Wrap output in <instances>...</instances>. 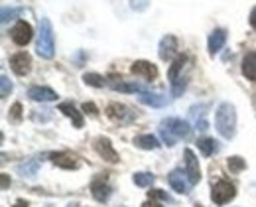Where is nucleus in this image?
I'll list each match as a JSON object with an SVG mask.
<instances>
[{
  "instance_id": "nucleus-16",
  "label": "nucleus",
  "mask_w": 256,
  "mask_h": 207,
  "mask_svg": "<svg viewBox=\"0 0 256 207\" xmlns=\"http://www.w3.org/2000/svg\"><path fill=\"white\" fill-rule=\"evenodd\" d=\"M91 192H93V198L100 204H104L110 198V186H106L102 180H95L91 184Z\"/></svg>"
},
{
  "instance_id": "nucleus-32",
  "label": "nucleus",
  "mask_w": 256,
  "mask_h": 207,
  "mask_svg": "<svg viewBox=\"0 0 256 207\" xmlns=\"http://www.w3.org/2000/svg\"><path fill=\"white\" fill-rule=\"evenodd\" d=\"M150 200H164V202H174V200H172L168 194H164L162 190H152V192H150Z\"/></svg>"
},
{
  "instance_id": "nucleus-19",
  "label": "nucleus",
  "mask_w": 256,
  "mask_h": 207,
  "mask_svg": "<svg viewBox=\"0 0 256 207\" xmlns=\"http://www.w3.org/2000/svg\"><path fill=\"white\" fill-rule=\"evenodd\" d=\"M138 99H140V103L148 104V106H164V104L168 103V97L158 95V93H150V91L138 93Z\"/></svg>"
},
{
  "instance_id": "nucleus-30",
  "label": "nucleus",
  "mask_w": 256,
  "mask_h": 207,
  "mask_svg": "<svg viewBox=\"0 0 256 207\" xmlns=\"http://www.w3.org/2000/svg\"><path fill=\"white\" fill-rule=\"evenodd\" d=\"M186 79H178L176 83H172V93H174V97H180L184 91H186Z\"/></svg>"
},
{
  "instance_id": "nucleus-37",
  "label": "nucleus",
  "mask_w": 256,
  "mask_h": 207,
  "mask_svg": "<svg viewBox=\"0 0 256 207\" xmlns=\"http://www.w3.org/2000/svg\"><path fill=\"white\" fill-rule=\"evenodd\" d=\"M8 186V180H6V174H2V188H6Z\"/></svg>"
},
{
  "instance_id": "nucleus-11",
  "label": "nucleus",
  "mask_w": 256,
  "mask_h": 207,
  "mask_svg": "<svg viewBox=\"0 0 256 207\" xmlns=\"http://www.w3.org/2000/svg\"><path fill=\"white\" fill-rule=\"evenodd\" d=\"M168 180H170V186L178 192V194H190V180L184 176L182 170H174V172L168 176Z\"/></svg>"
},
{
  "instance_id": "nucleus-10",
  "label": "nucleus",
  "mask_w": 256,
  "mask_h": 207,
  "mask_svg": "<svg viewBox=\"0 0 256 207\" xmlns=\"http://www.w3.org/2000/svg\"><path fill=\"white\" fill-rule=\"evenodd\" d=\"M130 71H132L134 75L144 77L146 81H154V79L158 77V69H156L154 64H150V62H134Z\"/></svg>"
},
{
  "instance_id": "nucleus-15",
  "label": "nucleus",
  "mask_w": 256,
  "mask_h": 207,
  "mask_svg": "<svg viewBox=\"0 0 256 207\" xmlns=\"http://www.w3.org/2000/svg\"><path fill=\"white\" fill-rule=\"evenodd\" d=\"M52 162L60 168H65V170H77L79 164L75 162V158L67 152H58V154H52Z\"/></svg>"
},
{
  "instance_id": "nucleus-24",
  "label": "nucleus",
  "mask_w": 256,
  "mask_h": 207,
  "mask_svg": "<svg viewBox=\"0 0 256 207\" xmlns=\"http://www.w3.org/2000/svg\"><path fill=\"white\" fill-rule=\"evenodd\" d=\"M110 85L114 91H122V93H142L144 91V87L136 81L134 83H110Z\"/></svg>"
},
{
  "instance_id": "nucleus-35",
  "label": "nucleus",
  "mask_w": 256,
  "mask_h": 207,
  "mask_svg": "<svg viewBox=\"0 0 256 207\" xmlns=\"http://www.w3.org/2000/svg\"><path fill=\"white\" fill-rule=\"evenodd\" d=\"M142 207H162V206H160V204H156V202L152 200V202H146V204H144Z\"/></svg>"
},
{
  "instance_id": "nucleus-7",
  "label": "nucleus",
  "mask_w": 256,
  "mask_h": 207,
  "mask_svg": "<svg viewBox=\"0 0 256 207\" xmlns=\"http://www.w3.org/2000/svg\"><path fill=\"white\" fill-rule=\"evenodd\" d=\"M95 150L102 160H106V162H110V164H116V162H118V154H116V150L112 148V144H110L108 138H104V136L96 138Z\"/></svg>"
},
{
  "instance_id": "nucleus-8",
  "label": "nucleus",
  "mask_w": 256,
  "mask_h": 207,
  "mask_svg": "<svg viewBox=\"0 0 256 207\" xmlns=\"http://www.w3.org/2000/svg\"><path fill=\"white\" fill-rule=\"evenodd\" d=\"M10 66H12L16 75H28L30 69H32V58H30L26 52L14 54V56L10 58Z\"/></svg>"
},
{
  "instance_id": "nucleus-22",
  "label": "nucleus",
  "mask_w": 256,
  "mask_h": 207,
  "mask_svg": "<svg viewBox=\"0 0 256 207\" xmlns=\"http://www.w3.org/2000/svg\"><path fill=\"white\" fill-rule=\"evenodd\" d=\"M186 64H188V58H186V56H178V58L174 60L172 68H170V71H168V79H170L172 83H176V81H178V75H180V71L184 69Z\"/></svg>"
},
{
  "instance_id": "nucleus-34",
  "label": "nucleus",
  "mask_w": 256,
  "mask_h": 207,
  "mask_svg": "<svg viewBox=\"0 0 256 207\" xmlns=\"http://www.w3.org/2000/svg\"><path fill=\"white\" fill-rule=\"evenodd\" d=\"M250 26H252V28L256 30V8L252 10V12H250Z\"/></svg>"
},
{
  "instance_id": "nucleus-31",
  "label": "nucleus",
  "mask_w": 256,
  "mask_h": 207,
  "mask_svg": "<svg viewBox=\"0 0 256 207\" xmlns=\"http://www.w3.org/2000/svg\"><path fill=\"white\" fill-rule=\"evenodd\" d=\"M20 118H22V104L14 103L12 108H10V120H12V122H18Z\"/></svg>"
},
{
  "instance_id": "nucleus-36",
  "label": "nucleus",
  "mask_w": 256,
  "mask_h": 207,
  "mask_svg": "<svg viewBox=\"0 0 256 207\" xmlns=\"http://www.w3.org/2000/svg\"><path fill=\"white\" fill-rule=\"evenodd\" d=\"M14 207H28V204H26V202H22V200H20V202H16V204H14Z\"/></svg>"
},
{
  "instance_id": "nucleus-14",
  "label": "nucleus",
  "mask_w": 256,
  "mask_h": 207,
  "mask_svg": "<svg viewBox=\"0 0 256 207\" xmlns=\"http://www.w3.org/2000/svg\"><path fill=\"white\" fill-rule=\"evenodd\" d=\"M224 42H226V32H224L223 28H217V30H213L211 36H209V54L211 56H215L217 52H221V48L224 46Z\"/></svg>"
},
{
  "instance_id": "nucleus-21",
  "label": "nucleus",
  "mask_w": 256,
  "mask_h": 207,
  "mask_svg": "<svg viewBox=\"0 0 256 207\" xmlns=\"http://www.w3.org/2000/svg\"><path fill=\"white\" fill-rule=\"evenodd\" d=\"M134 144L138 148H142V150H156L160 146L158 138L152 136V134H140V136H136L134 138Z\"/></svg>"
},
{
  "instance_id": "nucleus-18",
  "label": "nucleus",
  "mask_w": 256,
  "mask_h": 207,
  "mask_svg": "<svg viewBox=\"0 0 256 207\" xmlns=\"http://www.w3.org/2000/svg\"><path fill=\"white\" fill-rule=\"evenodd\" d=\"M205 110H207V104H193L190 108V114L195 120V126L199 130H207V120H205Z\"/></svg>"
},
{
  "instance_id": "nucleus-13",
  "label": "nucleus",
  "mask_w": 256,
  "mask_h": 207,
  "mask_svg": "<svg viewBox=\"0 0 256 207\" xmlns=\"http://www.w3.org/2000/svg\"><path fill=\"white\" fill-rule=\"evenodd\" d=\"M106 114L112 118V120H132L134 118V114L128 110V106H124V104L120 103H110L108 106H106Z\"/></svg>"
},
{
  "instance_id": "nucleus-9",
  "label": "nucleus",
  "mask_w": 256,
  "mask_h": 207,
  "mask_svg": "<svg viewBox=\"0 0 256 207\" xmlns=\"http://www.w3.org/2000/svg\"><path fill=\"white\" fill-rule=\"evenodd\" d=\"M28 97H30L32 101H36V103H50V101H56V99H58V93H56L54 89H50V87H40V85H36V87H30Z\"/></svg>"
},
{
  "instance_id": "nucleus-12",
  "label": "nucleus",
  "mask_w": 256,
  "mask_h": 207,
  "mask_svg": "<svg viewBox=\"0 0 256 207\" xmlns=\"http://www.w3.org/2000/svg\"><path fill=\"white\" fill-rule=\"evenodd\" d=\"M176 54H178V40L174 36H164L160 42V58L164 62H168Z\"/></svg>"
},
{
  "instance_id": "nucleus-33",
  "label": "nucleus",
  "mask_w": 256,
  "mask_h": 207,
  "mask_svg": "<svg viewBox=\"0 0 256 207\" xmlns=\"http://www.w3.org/2000/svg\"><path fill=\"white\" fill-rule=\"evenodd\" d=\"M83 110H85L87 114H93V116H95L96 112H98V110H96V106L93 103H85V104H83Z\"/></svg>"
},
{
  "instance_id": "nucleus-17",
  "label": "nucleus",
  "mask_w": 256,
  "mask_h": 207,
  "mask_svg": "<svg viewBox=\"0 0 256 207\" xmlns=\"http://www.w3.org/2000/svg\"><path fill=\"white\" fill-rule=\"evenodd\" d=\"M242 73L248 81L256 83V52H248L242 60Z\"/></svg>"
},
{
  "instance_id": "nucleus-2",
  "label": "nucleus",
  "mask_w": 256,
  "mask_h": 207,
  "mask_svg": "<svg viewBox=\"0 0 256 207\" xmlns=\"http://www.w3.org/2000/svg\"><path fill=\"white\" fill-rule=\"evenodd\" d=\"M215 128L223 138L230 140L236 132V108L230 103H221L215 112Z\"/></svg>"
},
{
  "instance_id": "nucleus-23",
  "label": "nucleus",
  "mask_w": 256,
  "mask_h": 207,
  "mask_svg": "<svg viewBox=\"0 0 256 207\" xmlns=\"http://www.w3.org/2000/svg\"><path fill=\"white\" fill-rule=\"evenodd\" d=\"M197 146H199V150L203 152V156H213V154L219 150L217 140H213V138H199V140H197Z\"/></svg>"
},
{
  "instance_id": "nucleus-29",
  "label": "nucleus",
  "mask_w": 256,
  "mask_h": 207,
  "mask_svg": "<svg viewBox=\"0 0 256 207\" xmlns=\"http://www.w3.org/2000/svg\"><path fill=\"white\" fill-rule=\"evenodd\" d=\"M0 85H2L0 95H2V99H4V97H8V95L12 93V83H10V79H8L6 75H2V77H0Z\"/></svg>"
},
{
  "instance_id": "nucleus-26",
  "label": "nucleus",
  "mask_w": 256,
  "mask_h": 207,
  "mask_svg": "<svg viewBox=\"0 0 256 207\" xmlns=\"http://www.w3.org/2000/svg\"><path fill=\"white\" fill-rule=\"evenodd\" d=\"M152 182H154V176L148 172H140V174H134V184L138 186V188H148V186H152Z\"/></svg>"
},
{
  "instance_id": "nucleus-5",
  "label": "nucleus",
  "mask_w": 256,
  "mask_h": 207,
  "mask_svg": "<svg viewBox=\"0 0 256 207\" xmlns=\"http://www.w3.org/2000/svg\"><path fill=\"white\" fill-rule=\"evenodd\" d=\"M10 36H12V42H14L16 46H20V48H22V46H28L34 36L32 26H30L28 22H24V20H18V22L14 24Z\"/></svg>"
},
{
  "instance_id": "nucleus-6",
  "label": "nucleus",
  "mask_w": 256,
  "mask_h": 207,
  "mask_svg": "<svg viewBox=\"0 0 256 207\" xmlns=\"http://www.w3.org/2000/svg\"><path fill=\"white\" fill-rule=\"evenodd\" d=\"M184 156H186V176H188L190 184H192V186H195V184H199V180H201V170H199V160L195 158L193 150H190V148H186Z\"/></svg>"
},
{
  "instance_id": "nucleus-28",
  "label": "nucleus",
  "mask_w": 256,
  "mask_h": 207,
  "mask_svg": "<svg viewBox=\"0 0 256 207\" xmlns=\"http://www.w3.org/2000/svg\"><path fill=\"white\" fill-rule=\"evenodd\" d=\"M18 14H20L18 8H6V6H4V8H2V24H6L8 20H14Z\"/></svg>"
},
{
  "instance_id": "nucleus-4",
  "label": "nucleus",
  "mask_w": 256,
  "mask_h": 207,
  "mask_svg": "<svg viewBox=\"0 0 256 207\" xmlns=\"http://www.w3.org/2000/svg\"><path fill=\"white\" fill-rule=\"evenodd\" d=\"M236 196V192H234V186L230 184V182H226V180H221L215 188H213V194H211V200L217 204V206H224V204H228L232 198Z\"/></svg>"
},
{
  "instance_id": "nucleus-1",
  "label": "nucleus",
  "mask_w": 256,
  "mask_h": 207,
  "mask_svg": "<svg viewBox=\"0 0 256 207\" xmlns=\"http://www.w3.org/2000/svg\"><path fill=\"white\" fill-rule=\"evenodd\" d=\"M160 136H162V140H164V144L174 146L180 138L188 140V138L192 136V126H190V122H186V120H182V118L170 116V118H164V120H162Z\"/></svg>"
},
{
  "instance_id": "nucleus-25",
  "label": "nucleus",
  "mask_w": 256,
  "mask_h": 207,
  "mask_svg": "<svg viewBox=\"0 0 256 207\" xmlns=\"http://www.w3.org/2000/svg\"><path fill=\"white\" fill-rule=\"evenodd\" d=\"M83 81L87 83V85H91V87H104V77L102 75H98V73H85L83 75Z\"/></svg>"
},
{
  "instance_id": "nucleus-27",
  "label": "nucleus",
  "mask_w": 256,
  "mask_h": 207,
  "mask_svg": "<svg viewBox=\"0 0 256 207\" xmlns=\"http://www.w3.org/2000/svg\"><path fill=\"white\" fill-rule=\"evenodd\" d=\"M244 166H246V164H244V160H242V158H238V156L228 158V170H230V172H240Z\"/></svg>"
},
{
  "instance_id": "nucleus-3",
  "label": "nucleus",
  "mask_w": 256,
  "mask_h": 207,
  "mask_svg": "<svg viewBox=\"0 0 256 207\" xmlns=\"http://www.w3.org/2000/svg\"><path fill=\"white\" fill-rule=\"evenodd\" d=\"M38 56L44 60H52L56 54V38H54V28L48 18L40 20V32H38Z\"/></svg>"
},
{
  "instance_id": "nucleus-20",
  "label": "nucleus",
  "mask_w": 256,
  "mask_h": 207,
  "mask_svg": "<svg viewBox=\"0 0 256 207\" xmlns=\"http://www.w3.org/2000/svg\"><path fill=\"white\" fill-rule=\"evenodd\" d=\"M60 110L64 112V114H67L71 120H73V124L77 126V128H83V116H81V112L73 106L71 103H62L60 104Z\"/></svg>"
}]
</instances>
